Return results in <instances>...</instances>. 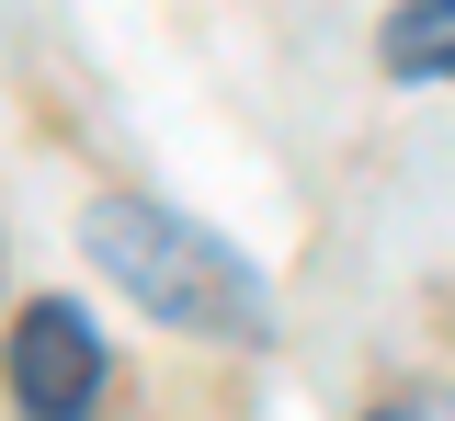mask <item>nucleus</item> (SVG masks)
<instances>
[{
	"label": "nucleus",
	"instance_id": "5",
	"mask_svg": "<svg viewBox=\"0 0 455 421\" xmlns=\"http://www.w3.org/2000/svg\"><path fill=\"white\" fill-rule=\"evenodd\" d=\"M376 421H410V410H376Z\"/></svg>",
	"mask_w": 455,
	"mask_h": 421
},
{
	"label": "nucleus",
	"instance_id": "2",
	"mask_svg": "<svg viewBox=\"0 0 455 421\" xmlns=\"http://www.w3.org/2000/svg\"><path fill=\"white\" fill-rule=\"evenodd\" d=\"M0 376H12V410L23 421H92V399H103V330H92L68 297H35L23 319H12Z\"/></svg>",
	"mask_w": 455,
	"mask_h": 421
},
{
	"label": "nucleus",
	"instance_id": "4",
	"mask_svg": "<svg viewBox=\"0 0 455 421\" xmlns=\"http://www.w3.org/2000/svg\"><path fill=\"white\" fill-rule=\"evenodd\" d=\"M410 421H455V410H444V399H410Z\"/></svg>",
	"mask_w": 455,
	"mask_h": 421
},
{
	"label": "nucleus",
	"instance_id": "3",
	"mask_svg": "<svg viewBox=\"0 0 455 421\" xmlns=\"http://www.w3.org/2000/svg\"><path fill=\"white\" fill-rule=\"evenodd\" d=\"M376 58H387V80H455V0H398Z\"/></svg>",
	"mask_w": 455,
	"mask_h": 421
},
{
	"label": "nucleus",
	"instance_id": "1",
	"mask_svg": "<svg viewBox=\"0 0 455 421\" xmlns=\"http://www.w3.org/2000/svg\"><path fill=\"white\" fill-rule=\"evenodd\" d=\"M80 250H92V262H103L148 319H171V330H205V342H274L262 262H251V250H228L217 228H194L182 205L103 194V205L80 217Z\"/></svg>",
	"mask_w": 455,
	"mask_h": 421
}]
</instances>
